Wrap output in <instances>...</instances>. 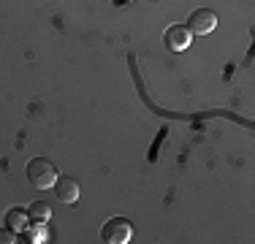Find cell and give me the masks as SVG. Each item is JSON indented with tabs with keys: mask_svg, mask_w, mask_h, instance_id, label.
Segmentation results:
<instances>
[{
	"mask_svg": "<svg viewBox=\"0 0 255 244\" xmlns=\"http://www.w3.org/2000/svg\"><path fill=\"white\" fill-rule=\"evenodd\" d=\"M27 179L33 187L46 190V187H54V182H57V168H54L46 157H33V160L27 163Z\"/></svg>",
	"mask_w": 255,
	"mask_h": 244,
	"instance_id": "1",
	"label": "cell"
},
{
	"mask_svg": "<svg viewBox=\"0 0 255 244\" xmlns=\"http://www.w3.org/2000/svg\"><path fill=\"white\" fill-rule=\"evenodd\" d=\"M101 239L106 244H128L133 239V225L125 217H112L101 228Z\"/></svg>",
	"mask_w": 255,
	"mask_h": 244,
	"instance_id": "2",
	"label": "cell"
},
{
	"mask_svg": "<svg viewBox=\"0 0 255 244\" xmlns=\"http://www.w3.org/2000/svg\"><path fill=\"white\" fill-rule=\"evenodd\" d=\"M25 234H27V239L33 242V244H41V242H46L49 239V234H46V228H44V223H33L30 225L27 223V228H25Z\"/></svg>",
	"mask_w": 255,
	"mask_h": 244,
	"instance_id": "8",
	"label": "cell"
},
{
	"mask_svg": "<svg viewBox=\"0 0 255 244\" xmlns=\"http://www.w3.org/2000/svg\"><path fill=\"white\" fill-rule=\"evenodd\" d=\"M54 190H57V198L63 201V204H74L79 198V182L71 179V176H57Z\"/></svg>",
	"mask_w": 255,
	"mask_h": 244,
	"instance_id": "5",
	"label": "cell"
},
{
	"mask_svg": "<svg viewBox=\"0 0 255 244\" xmlns=\"http://www.w3.org/2000/svg\"><path fill=\"white\" fill-rule=\"evenodd\" d=\"M27 217H30V223H44L46 225L52 217V206L44 204V201H33L30 209H27Z\"/></svg>",
	"mask_w": 255,
	"mask_h": 244,
	"instance_id": "6",
	"label": "cell"
},
{
	"mask_svg": "<svg viewBox=\"0 0 255 244\" xmlns=\"http://www.w3.org/2000/svg\"><path fill=\"white\" fill-rule=\"evenodd\" d=\"M14 242H16V231H11V228L0 231V244H14Z\"/></svg>",
	"mask_w": 255,
	"mask_h": 244,
	"instance_id": "9",
	"label": "cell"
},
{
	"mask_svg": "<svg viewBox=\"0 0 255 244\" xmlns=\"http://www.w3.org/2000/svg\"><path fill=\"white\" fill-rule=\"evenodd\" d=\"M190 30L187 27H179V24H174V27L166 30V46L171 49V52H182V49L190 46Z\"/></svg>",
	"mask_w": 255,
	"mask_h": 244,
	"instance_id": "4",
	"label": "cell"
},
{
	"mask_svg": "<svg viewBox=\"0 0 255 244\" xmlns=\"http://www.w3.org/2000/svg\"><path fill=\"white\" fill-rule=\"evenodd\" d=\"M215 27H217V14L212 8H196L190 14V19H187V30L196 35H206Z\"/></svg>",
	"mask_w": 255,
	"mask_h": 244,
	"instance_id": "3",
	"label": "cell"
},
{
	"mask_svg": "<svg viewBox=\"0 0 255 244\" xmlns=\"http://www.w3.org/2000/svg\"><path fill=\"white\" fill-rule=\"evenodd\" d=\"M5 223H8V228L11 231H16V234H22V231L27 228V223H30V217H27V209H11L8 215H5Z\"/></svg>",
	"mask_w": 255,
	"mask_h": 244,
	"instance_id": "7",
	"label": "cell"
}]
</instances>
